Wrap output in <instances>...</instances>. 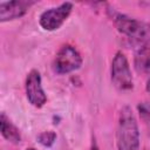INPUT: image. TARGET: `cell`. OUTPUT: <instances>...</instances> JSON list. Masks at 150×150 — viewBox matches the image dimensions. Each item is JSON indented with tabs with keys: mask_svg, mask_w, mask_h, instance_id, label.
Instances as JSON below:
<instances>
[{
	"mask_svg": "<svg viewBox=\"0 0 150 150\" xmlns=\"http://www.w3.org/2000/svg\"><path fill=\"white\" fill-rule=\"evenodd\" d=\"M38 141H39V143H40L41 145L49 148V146H52V145L55 143V141H56V134H55L54 131H52V130L43 131V132L39 134Z\"/></svg>",
	"mask_w": 150,
	"mask_h": 150,
	"instance_id": "11",
	"label": "cell"
},
{
	"mask_svg": "<svg viewBox=\"0 0 150 150\" xmlns=\"http://www.w3.org/2000/svg\"><path fill=\"white\" fill-rule=\"evenodd\" d=\"M26 96L29 103L35 108H41L47 102V95L42 88L41 75L36 69H32L26 79Z\"/></svg>",
	"mask_w": 150,
	"mask_h": 150,
	"instance_id": "6",
	"label": "cell"
},
{
	"mask_svg": "<svg viewBox=\"0 0 150 150\" xmlns=\"http://www.w3.org/2000/svg\"><path fill=\"white\" fill-rule=\"evenodd\" d=\"M73 9V4L71 2H62L57 7L49 8L45 12L41 13L39 18V23L45 30H56L59 29L63 22L68 19Z\"/></svg>",
	"mask_w": 150,
	"mask_h": 150,
	"instance_id": "5",
	"label": "cell"
},
{
	"mask_svg": "<svg viewBox=\"0 0 150 150\" xmlns=\"http://www.w3.org/2000/svg\"><path fill=\"white\" fill-rule=\"evenodd\" d=\"M111 19L120 33L138 43L150 45V25L114 11Z\"/></svg>",
	"mask_w": 150,
	"mask_h": 150,
	"instance_id": "2",
	"label": "cell"
},
{
	"mask_svg": "<svg viewBox=\"0 0 150 150\" xmlns=\"http://www.w3.org/2000/svg\"><path fill=\"white\" fill-rule=\"evenodd\" d=\"M145 90L148 91V94H150V76H149V79H148V81H146V84H145Z\"/></svg>",
	"mask_w": 150,
	"mask_h": 150,
	"instance_id": "12",
	"label": "cell"
},
{
	"mask_svg": "<svg viewBox=\"0 0 150 150\" xmlns=\"http://www.w3.org/2000/svg\"><path fill=\"white\" fill-rule=\"evenodd\" d=\"M111 82L120 91L131 90L134 87V80L130 70L129 62L122 52H117L111 62Z\"/></svg>",
	"mask_w": 150,
	"mask_h": 150,
	"instance_id": "3",
	"label": "cell"
},
{
	"mask_svg": "<svg viewBox=\"0 0 150 150\" xmlns=\"http://www.w3.org/2000/svg\"><path fill=\"white\" fill-rule=\"evenodd\" d=\"M0 130L4 138L7 139L8 142L13 144H19L21 142V135L19 129L9 121V118L5 115V112H2L0 116Z\"/></svg>",
	"mask_w": 150,
	"mask_h": 150,
	"instance_id": "9",
	"label": "cell"
},
{
	"mask_svg": "<svg viewBox=\"0 0 150 150\" xmlns=\"http://www.w3.org/2000/svg\"><path fill=\"white\" fill-rule=\"evenodd\" d=\"M117 150H139V130L136 117L129 105H124L118 114L116 129Z\"/></svg>",
	"mask_w": 150,
	"mask_h": 150,
	"instance_id": "1",
	"label": "cell"
},
{
	"mask_svg": "<svg viewBox=\"0 0 150 150\" xmlns=\"http://www.w3.org/2000/svg\"><path fill=\"white\" fill-rule=\"evenodd\" d=\"M137 110H138V114H139L142 122L144 123L148 131L150 132V101L139 102L137 105Z\"/></svg>",
	"mask_w": 150,
	"mask_h": 150,
	"instance_id": "10",
	"label": "cell"
},
{
	"mask_svg": "<svg viewBox=\"0 0 150 150\" xmlns=\"http://www.w3.org/2000/svg\"><path fill=\"white\" fill-rule=\"evenodd\" d=\"M90 150H98V148H97V145H96L95 143H93V145H91V148H90Z\"/></svg>",
	"mask_w": 150,
	"mask_h": 150,
	"instance_id": "13",
	"label": "cell"
},
{
	"mask_svg": "<svg viewBox=\"0 0 150 150\" xmlns=\"http://www.w3.org/2000/svg\"><path fill=\"white\" fill-rule=\"evenodd\" d=\"M82 64V56L79 50L70 45H63L53 60V70L59 75L77 70Z\"/></svg>",
	"mask_w": 150,
	"mask_h": 150,
	"instance_id": "4",
	"label": "cell"
},
{
	"mask_svg": "<svg viewBox=\"0 0 150 150\" xmlns=\"http://www.w3.org/2000/svg\"><path fill=\"white\" fill-rule=\"evenodd\" d=\"M26 150H36V149H34V148H27Z\"/></svg>",
	"mask_w": 150,
	"mask_h": 150,
	"instance_id": "14",
	"label": "cell"
},
{
	"mask_svg": "<svg viewBox=\"0 0 150 150\" xmlns=\"http://www.w3.org/2000/svg\"><path fill=\"white\" fill-rule=\"evenodd\" d=\"M134 67L138 74H146L150 71V47L142 45L137 48L134 56Z\"/></svg>",
	"mask_w": 150,
	"mask_h": 150,
	"instance_id": "8",
	"label": "cell"
},
{
	"mask_svg": "<svg viewBox=\"0 0 150 150\" xmlns=\"http://www.w3.org/2000/svg\"><path fill=\"white\" fill-rule=\"evenodd\" d=\"M35 4L30 0H14L0 2V22H6L22 18Z\"/></svg>",
	"mask_w": 150,
	"mask_h": 150,
	"instance_id": "7",
	"label": "cell"
}]
</instances>
